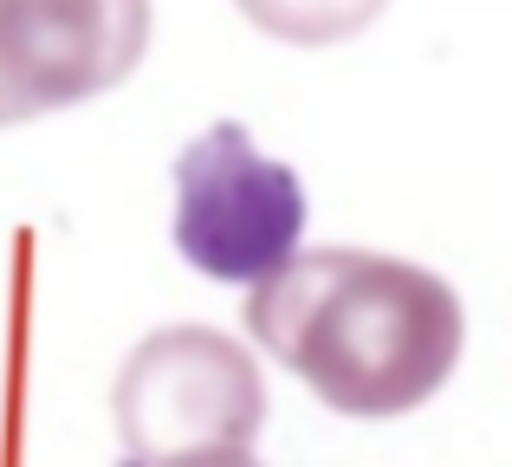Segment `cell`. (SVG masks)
<instances>
[{
    "label": "cell",
    "instance_id": "3",
    "mask_svg": "<svg viewBox=\"0 0 512 467\" xmlns=\"http://www.w3.org/2000/svg\"><path fill=\"white\" fill-rule=\"evenodd\" d=\"M175 253L201 279L260 286L305 240V182L253 143L247 124L221 117L175 156Z\"/></svg>",
    "mask_w": 512,
    "mask_h": 467
},
{
    "label": "cell",
    "instance_id": "1",
    "mask_svg": "<svg viewBox=\"0 0 512 467\" xmlns=\"http://www.w3.org/2000/svg\"><path fill=\"white\" fill-rule=\"evenodd\" d=\"M247 338L325 409L389 422L448 390L467 351L461 292L370 247H299L247 286Z\"/></svg>",
    "mask_w": 512,
    "mask_h": 467
},
{
    "label": "cell",
    "instance_id": "6",
    "mask_svg": "<svg viewBox=\"0 0 512 467\" xmlns=\"http://www.w3.org/2000/svg\"><path fill=\"white\" fill-rule=\"evenodd\" d=\"M163 467H266L253 448H214V455H188V461H163Z\"/></svg>",
    "mask_w": 512,
    "mask_h": 467
},
{
    "label": "cell",
    "instance_id": "5",
    "mask_svg": "<svg viewBox=\"0 0 512 467\" xmlns=\"http://www.w3.org/2000/svg\"><path fill=\"white\" fill-rule=\"evenodd\" d=\"M253 33L279 46H344L383 20L389 0H234Z\"/></svg>",
    "mask_w": 512,
    "mask_h": 467
},
{
    "label": "cell",
    "instance_id": "2",
    "mask_svg": "<svg viewBox=\"0 0 512 467\" xmlns=\"http://www.w3.org/2000/svg\"><path fill=\"white\" fill-rule=\"evenodd\" d=\"M124 467H163L214 448H253L266 422V377L240 338L214 325H163L124 357L111 383Z\"/></svg>",
    "mask_w": 512,
    "mask_h": 467
},
{
    "label": "cell",
    "instance_id": "4",
    "mask_svg": "<svg viewBox=\"0 0 512 467\" xmlns=\"http://www.w3.org/2000/svg\"><path fill=\"white\" fill-rule=\"evenodd\" d=\"M150 0H0V130L117 91L150 52Z\"/></svg>",
    "mask_w": 512,
    "mask_h": 467
}]
</instances>
